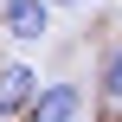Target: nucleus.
Masks as SVG:
<instances>
[{
	"label": "nucleus",
	"mask_w": 122,
	"mask_h": 122,
	"mask_svg": "<svg viewBox=\"0 0 122 122\" xmlns=\"http://www.w3.org/2000/svg\"><path fill=\"white\" fill-rule=\"evenodd\" d=\"M0 32H6L13 45H32V39L51 32V6H45V0H6V6H0Z\"/></svg>",
	"instance_id": "obj_1"
},
{
	"label": "nucleus",
	"mask_w": 122,
	"mask_h": 122,
	"mask_svg": "<svg viewBox=\"0 0 122 122\" xmlns=\"http://www.w3.org/2000/svg\"><path fill=\"white\" fill-rule=\"evenodd\" d=\"M77 116H84V90L77 84H39V97L26 109V122H77Z\"/></svg>",
	"instance_id": "obj_2"
},
{
	"label": "nucleus",
	"mask_w": 122,
	"mask_h": 122,
	"mask_svg": "<svg viewBox=\"0 0 122 122\" xmlns=\"http://www.w3.org/2000/svg\"><path fill=\"white\" fill-rule=\"evenodd\" d=\"M39 97V71L32 64H0V116H26Z\"/></svg>",
	"instance_id": "obj_3"
},
{
	"label": "nucleus",
	"mask_w": 122,
	"mask_h": 122,
	"mask_svg": "<svg viewBox=\"0 0 122 122\" xmlns=\"http://www.w3.org/2000/svg\"><path fill=\"white\" fill-rule=\"evenodd\" d=\"M97 84H103V97H109V103H122V45L103 58V77H97Z\"/></svg>",
	"instance_id": "obj_4"
},
{
	"label": "nucleus",
	"mask_w": 122,
	"mask_h": 122,
	"mask_svg": "<svg viewBox=\"0 0 122 122\" xmlns=\"http://www.w3.org/2000/svg\"><path fill=\"white\" fill-rule=\"evenodd\" d=\"M45 6H84V0H45Z\"/></svg>",
	"instance_id": "obj_5"
},
{
	"label": "nucleus",
	"mask_w": 122,
	"mask_h": 122,
	"mask_svg": "<svg viewBox=\"0 0 122 122\" xmlns=\"http://www.w3.org/2000/svg\"><path fill=\"white\" fill-rule=\"evenodd\" d=\"M0 6H6V0H0Z\"/></svg>",
	"instance_id": "obj_6"
}]
</instances>
